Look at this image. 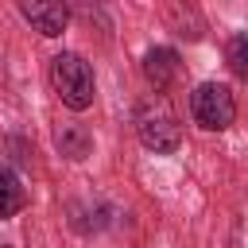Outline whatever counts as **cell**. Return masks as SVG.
<instances>
[{"label":"cell","mask_w":248,"mask_h":248,"mask_svg":"<svg viewBox=\"0 0 248 248\" xmlns=\"http://www.w3.org/2000/svg\"><path fill=\"white\" fill-rule=\"evenodd\" d=\"M50 85L58 93V101L74 112L89 108L93 105V93H97V81H93V66L74 54V50H62L50 58Z\"/></svg>","instance_id":"1"},{"label":"cell","mask_w":248,"mask_h":248,"mask_svg":"<svg viewBox=\"0 0 248 248\" xmlns=\"http://www.w3.org/2000/svg\"><path fill=\"white\" fill-rule=\"evenodd\" d=\"M136 136L147 151L155 155H170L178 151L182 143V128H178V116L170 112V105L163 97H147L136 105Z\"/></svg>","instance_id":"2"},{"label":"cell","mask_w":248,"mask_h":248,"mask_svg":"<svg viewBox=\"0 0 248 248\" xmlns=\"http://www.w3.org/2000/svg\"><path fill=\"white\" fill-rule=\"evenodd\" d=\"M190 116L198 128L205 132H225L232 120H236V101L229 93V85L221 81H202L194 93H190Z\"/></svg>","instance_id":"3"},{"label":"cell","mask_w":248,"mask_h":248,"mask_svg":"<svg viewBox=\"0 0 248 248\" xmlns=\"http://www.w3.org/2000/svg\"><path fill=\"white\" fill-rule=\"evenodd\" d=\"M19 16L46 39H58L70 23V8L66 0H19Z\"/></svg>","instance_id":"4"},{"label":"cell","mask_w":248,"mask_h":248,"mask_svg":"<svg viewBox=\"0 0 248 248\" xmlns=\"http://www.w3.org/2000/svg\"><path fill=\"white\" fill-rule=\"evenodd\" d=\"M178 54L170 50V46H151L147 54H143V78H147V85L155 89V93H163V89H170L174 85V78H178Z\"/></svg>","instance_id":"5"},{"label":"cell","mask_w":248,"mask_h":248,"mask_svg":"<svg viewBox=\"0 0 248 248\" xmlns=\"http://www.w3.org/2000/svg\"><path fill=\"white\" fill-rule=\"evenodd\" d=\"M54 147L66 155V159H74V163H81L89 151H93V136H89V128L85 124H58L54 128Z\"/></svg>","instance_id":"6"},{"label":"cell","mask_w":248,"mask_h":248,"mask_svg":"<svg viewBox=\"0 0 248 248\" xmlns=\"http://www.w3.org/2000/svg\"><path fill=\"white\" fill-rule=\"evenodd\" d=\"M23 205H27V190H23L19 174H16L12 167H4V163H0V221L16 217Z\"/></svg>","instance_id":"7"},{"label":"cell","mask_w":248,"mask_h":248,"mask_svg":"<svg viewBox=\"0 0 248 248\" xmlns=\"http://www.w3.org/2000/svg\"><path fill=\"white\" fill-rule=\"evenodd\" d=\"M225 62H229V70H232L240 81H248V31H236V35L225 43Z\"/></svg>","instance_id":"8"}]
</instances>
